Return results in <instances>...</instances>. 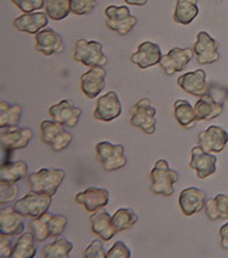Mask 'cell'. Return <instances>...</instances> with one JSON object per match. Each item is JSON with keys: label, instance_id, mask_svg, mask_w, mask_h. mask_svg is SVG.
<instances>
[{"label": "cell", "instance_id": "28", "mask_svg": "<svg viewBox=\"0 0 228 258\" xmlns=\"http://www.w3.org/2000/svg\"><path fill=\"white\" fill-rule=\"evenodd\" d=\"M28 173V164L26 161H3L0 167V180L12 181V182H19L27 177Z\"/></svg>", "mask_w": 228, "mask_h": 258}, {"label": "cell", "instance_id": "14", "mask_svg": "<svg viewBox=\"0 0 228 258\" xmlns=\"http://www.w3.org/2000/svg\"><path fill=\"white\" fill-rule=\"evenodd\" d=\"M105 78H106V71L104 66L91 68L80 78L81 93L88 98H95L105 89Z\"/></svg>", "mask_w": 228, "mask_h": 258}, {"label": "cell", "instance_id": "20", "mask_svg": "<svg viewBox=\"0 0 228 258\" xmlns=\"http://www.w3.org/2000/svg\"><path fill=\"white\" fill-rule=\"evenodd\" d=\"M178 86L183 91L196 97H202L203 94L209 93L206 72L203 69H197L195 72H189L186 75H182L181 78H178Z\"/></svg>", "mask_w": 228, "mask_h": 258}, {"label": "cell", "instance_id": "6", "mask_svg": "<svg viewBox=\"0 0 228 258\" xmlns=\"http://www.w3.org/2000/svg\"><path fill=\"white\" fill-rule=\"evenodd\" d=\"M73 58L88 68L105 66L108 62V59L102 52V44L98 41H85V39H78L76 42Z\"/></svg>", "mask_w": 228, "mask_h": 258}, {"label": "cell", "instance_id": "17", "mask_svg": "<svg viewBox=\"0 0 228 258\" xmlns=\"http://www.w3.org/2000/svg\"><path fill=\"white\" fill-rule=\"evenodd\" d=\"M48 114L52 116V119L62 123L65 128H74L80 121L81 110L78 107H74L69 100H62L58 104L49 107Z\"/></svg>", "mask_w": 228, "mask_h": 258}, {"label": "cell", "instance_id": "36", "mask_svg": "<svg viewBox=\"0 0 228 258\" xmlns=\"http://www.w3.org/2000/svg\"><path fill=\"white\" fill-rule=\"evenodd\" d=\"M17 191H19V189H17L16 182L0 180V204L5 205L7 202H13V201H16Z\"/></svg>", "mask_w": 228, "mask_h": 258}, {"label": "cell", "instance_id": "15", "mask_svg": "<svg viewBox=\"0 0 228 258\" xmlns=\"http://www.w3.org/2000/svg\"><path fill=\"white\" fill-rule=\"evenodd\" d=\"M163 58L161 48L156 42L144 41L142 42L137 51L131 56L132 63H135L140 69H149L153 68L154 64H160Z\"/></svg>", "mask_w": 228, "mask_h": 258}, {"label": "cell", "instance_id": "13", "mask_svg": "<svg viewBox=\"0 0 228 258\" xmlns=\"http://www.w3.org/2000/svg\"><path fill=\"white\" fill-rule=\"evenodd\" d=\"M190 168L193 170L199 180H204L215 173L217 157L209 152H204L200 146H195L190 152Z\"/></svg>", "mask_w": 228, "mask_h": 258}, {"label": "cell", "instance_id": "37", "mask_svg": "<svg viewBox=\"0 0 228 258\" xmlns=\"http://www.w3.org/2000/svg\"><path fill=\"white\" fill-rule=\"evenodd\" d=\"M72 13L77 16H85L90 14L97 6V0H70Z\"/></svg>", "mask_w": 228, "mask_h": 258}, {"label": "cell", "instance_id": "12", "mask_svg": "<svg viewBox=\"0 0 228 258\" xmlns=\"http://www.w3.org/2000/svg\"><path fill=\"white\" fill-rule=\"evenodd\" d=\"M228 143V132L221 126L211 125L197 136V146L209 153H220Z\"/></svg>", "mask_w": 228, "mask_h": 258}, {"label": "cell", "instance_id": "35", "mask_svg": "<svg viewBox=\"0 0 228 258\" xmlns=\"http://www.w3.org/2000/svg\"><path fill=\"white\" fill-rule=\"evenodd\" d=\"M67 226V218L63 215H49L48 219V232L49 237H58L66 230Z\"/></svg>", "mask_w": 228, "mask_h": 258}, {"label": "cell", "instance_id": "26", "mask_svg": "<svg viewBox=\"0 0 228 258\" xmlns=\"http://www.w3.org/2000/svg\"><path fill=\"white\" fill-rule=\"evenodd\" d=\"M199 16L197 0H176L174 21L182 26H188Z\"/></svg>", "mask_w": 228, "mask_h": 258}, {"label": "cell", "instance_id": "21", "mask_svg": "<svg viewBox=\"0 0 228 258\" xmlns=\"http://www.w3.org/2000/svg\"><path fill=\"white\" fill-rule=\"evenodd\" d=\"M179 207L185 216H192L202 211L206 204V194L196 187L185 188L179 194Z\"/></svg>", "mask_w": 228, "mask_h": 258}, {"label": "cell", "instance_id": "7", "mask_svg": "<svg viewBox=\"0 0 228 258\" xmlns=\"http://www.w3.org/2000/svg\"><path fill=\"white\" fill-rule=\"evenodd\" d=\"M97 160L105 171H115L126 166L124 145H113L111 142H99L95 146Z\"/></svg>", "mask_w": 228, "mask_h": 258}, {"label": "cell", "instance_id": "29", "mask_svg": "<svg viewBox=\"0 0 228 258\" xmlns=\"http://www.w3.org/2000/svg\"><path fill=\"white\" fill-rule=\"evenodd\" d=\"M206 215L210 220L227 219L228 218V195L218 194L214 198L206 200L204 204Z\"/></svg>", "mask_w": 228, "mask_h": 258}, {"label": "cell", "instance_id": "38", "mask_svg": "<svg viewBox=\"0 0 228 258\" xmlns=\"http://www.w3.org/2000/svg\"><path fill=\"white\" fill-rule=\"evenodd\" d=\"M12 3L24 13H34L45 6V0H12Z\"/></svg>", "mask_w": 228, "mask_h": 258}, {"label": "cell", "instance_id": "34", "mask_svg": "<svg viewBox=\"0 0 228 258\" xmlns=\"http://www.w3.org/2000/svg\"><path fill=\"white\" fill-rule=\"evenodd\" d=\"M21 107L19 104H9L7 101L0 103V128L14 126L21 119Z\"/></svg>", "mask_w": 228, "mask_h": 258}, {"label": "cell", "instance_id": "33", "mask_svg": "<svg viewBox=\"0 0 228 258\" xmlns=\"http://www.w3.org/2000/svg\"><path fill=\"white\" fill-rule=\"evenodd\" d=\"M45 13L49 19L55 21L66 19L69 14L72 13V6L70 0H45Z\"/></svg>", "mask_w": 228, "mask_h": 258}, {"label": "cell", "instance_id": "16", "mask_svg": "<svg viewBox=\"0 0 228 258\" xmlns=\"http://www.w3.org/2000/svg\"><path fill=\"white\" fill-rule=\"evenodd\" d=\"M35 48L45 56H52L55 53L63 52V38L52 28H44L35 34Z\"/></svg>", "mask_w": 228, "mask_h": 258}, {"label": "cell", "instance_id": "8", "mask_svg": "<svg viewBox=\"0 0 228 258\" xmlns=\"http://www.w3.org/2000/svg\"><path fill=\"white\" fill-rule=\"evenodd\" d=\"M106 27L119 35H126L135 28L137 19L132 16L129 7L126 6H108L105 9Z\"/></svg>", "mask_w": 228, "mask_h": 258}, {"label": "cell", "instance_id": "41", "mask_svg": "<svg viewBox=\"0 0 228 258\" xmlns=\"http://www.w3.org/2000/svg\"><path fill=\"white\" fill-rule=\"evenodd\" d=\"M12 236H7L0 233V257L2 258H12L14 244L12 243Z\"/></svg>", "mask_w": 228, "mask_h": 258}, {"label": "cell", "instance_id": "22", "mask_svg": "<svg viewBox=\"0 0 228 258\" xmlns=\"http://www.w3.org/2000/svg\"><path fill=\"white\" fill-rule=\"evenodd\" d=\"M90 222H91L92 233L99 236L104 241L111 240L118 233L115 226L112 223V216L104 208H101V209H98L95 212H92Z\"/></svg>", "mask_w": 228, "mask_h": 258}, {"label": "cell", "instance_id": "10", "mask_svg": "<svg viewBox=\"0 0 228 258\" xmlns=\"http://www.w3.org/2000/svg\"><path fill=\"white\" fill-rule=\"evenodd\" d=\"M121 114H122V103L117 91H108L106 94L97 100V105L94 110V118L97 121L109 122Z\"/></svg>", "mask_w": 228, "mask_h": 258}, {"label": "cell", "instance_id": "2", "mask_svg": "<svg viewBox=\"0 0 228 258\" xmlns=\"http://www.w3.org/2000/svg\"><path fill=\"white\" fill-rule=\"evenodd\" d=\"M150 180L153 194L171 197L174 194V185L176 184V181L179 180V174L178 171L170 168L168 161L161 159L157 161L154 168L151 170Z\"/></svg>", "mask_w": 228, "mask_h": 258}, {"label": "cell", "instance_id": "4", "mask_svg": "<svg viewBox=\"0 0 228 258\" xmlns=\"http://www.w3.org/2000/svg\"><path fill=\"white\" fill-rule=\"evenodd\" d=\"M51 204H52V195L31 191L30 194H27L24 198L14 201L13 208L24 218L35 219V218H39L41 215L48 212Z\"/></svg>", "mask_w": 228, "mask_h": 258}, {"label": "cell", "instance_id": "9", "mask_svg": "<svg viewBox=\"0 0 228 258\" xmlns=\"http://www.w3.org/2000/svg\"><path fill=\"white\" fill-rule=\"evenodd\" d=\"M33 131L30 128H19L17 125L14 126H5L0 131V142L2 149L7 155L10 152L24 149L28 146L30 141L33 139Z\"/></svg>", "mask_w": 228, "mask_h": 258}, {"label": "cell", "instance_id": "30", "mask_svg": "<svg viewBox=\"0 0 228 258\" xmlns=\"http://www.w3.org/2000/svg\"><path fill=\"white\" fill-rule=\"evenodd\" d=\"M37 254L34 233H23L14 243L12 258H33Z\"/></svg>", "mask_w": 228, "mask_h": 258}, {"label": "cell", "instance_id": "27", "mask_svg": "<svg viewBox=\"0 0 228 258\" xmlns=\"http://www.w3.org/2000/svg\"><path fill=\"white\" fill-rule=\"evenodd\" d=\"M174 115L178 123L182 128L192 129L195 123L199 121V116L196 114L195 107H192L186 100H178L174 104Z\"/></svg>", "mask_w": 228, "mask_h": 258}, {"label": "cell", "instance_id": "39", "mask_svg": "<svg viewBox=\"0 0 228 258\" xmlns=\"http://www.w3.org/2000/svg\"><path fill=\"white\" fill-rule=\"evenodd\" d=\"M104 240L95 239L92 241L91 244L85 248V251L83 252V255L87 258H105L106 257V251L104 250V244H102Z\"/></svg>", "mask_w": 228, "mask_h": 258}, {"label": "cell", "instance_id": "24", "mask_svg": "<svg viewBox=\"0 0 228 258\" xmlns=\"http://www.w3.org/2000/svg\"><path fill=\"white\" fill-rule=\"evenodd\" d=\"M48 19H49L48 14L42 12L24 13L23 16L14 19L13 26L19 31L27 32V34H37L48 26Z\"/></svg>", "mask_w": 228, "mask_h": 258}, {"label": "cell", "instance_id": "19", "mask_svg": "<svg viewBox=\"0 0 228 258\" xmlns=\"http://www.w3.org/2000/svg\"><path fill=\"white\" fill-rule=\"evenodd\" d=\"M76 202L84 207L87 212H95L101 208H105L109 202V192L105 188L90 187L76 195Z\"/></svg>", "mask_w": 228, "mask_h": 258}, {"label": "cell", "instance_id": "40", "mask_svg": "<svg viewBox=\"0 0 228 258\" xmlns=\"http://www.w3.org/2000/svg\"><path fill=\"white\" fill-rule=\"evenodd\" d=\"M131 255V250L124 241H117L115 244L112 245L111 250L106 251V257L108 258H129Z\"/></svg>", "mask_w": 228, "mask_h": 258}, {"label": "cell", "instance_id": "11", "mask_svg": "<svg viewBox=\"0 0 228 258\" xmlns=\"http://www.w3.org/2000/svg\"><path fill=\"white\" fill-rule=\"evenodd\" d=\"M197 63L210 64L217 62L220 59V52H218V44L214 38L210 37L209 32L200 31L197 34L195 45H193Z\"/></svg>", "mask_w": 228, "mask_h": 258}, {"label": "cell", "instance_id": "43", "mask_svg": "<svg viewBox=\"0 0 228 258\" xmlns=\"http://www.w3.org/2000/svg\"><path fill=\"white\" fill-rule=\"evenodd\" d=\"M125 2L131 6H144L147 3V0H125Z\"/></svg>", "mask_w": 228, "mask_h": 258}, {"label": "cell", "instance_id": "5", "mask_svg": "<svg viewBox=\"0 0 228 258\" xmlns=\"http://www.w3.org/2000/svg\"><path fill=\"white\" fill-rule=\"evenodd\" d=\"M156 107L151 105L150 100L142 98L131 108V123L146 135H153L156 132Z\"/></svg>", "mask_w": 228, "mask_h": 258}, {"label": "cell", "instance_id": "3", "mask_svg": "<svg viewBox=\"0 0 228 258\" xmlns=\"http://www.w3.org/2000/svg\"><path fill=\"white\" fill-rule=\"evenodd\" d=\"M41 131V141L51 146L53 152H60L66 149L73 141V135L67 132L62 123H59L55 119H45L39 125Z\"/></svg>", "mask_w": 228, "mask_h": 258}, {"label": "cell", "instance_id": "1", "mask_svg": "<svg viewBox=\"0 0 228 258\" xmlns=\"http://www.w3.org/2000/svg\"><path fill=\"white\" fill-rule=\"evenodd\" d=\"M66 171L62 168H41L37 173L27 175L30 189L38 194L55 195L59 185L65 180Z\"/></svg>", "mask_w": 228, "mask_h": 258}, {"label": "cell", "instance_id": "23", "mask_svg": "<svg viewBox=\"0 0 228 258\" xmlns=\"http://www.w3.org/2000/svg\"><path fill=\"white\" fill-rule=\"evenodd\" d=\"M24 216L14 208H2L0 211V233L7 236H20L24 232Z\"/></svg>", "mask_w": 228, "mask_h": 258}, {"label": "cell", "instance_id": "42", "mask_svg": "<svg viewBox=\"0 0 228 258\" xmlns=\"http://www.w3.org/2000/svg\"><path fill=\"white\" fill-rule=\"evenodd\" d=\"M220 243L224 250H228V222L220 227Z\"/></svg>", "mask_w": 228, "mask_h": 258}, {"label": "cell", "instance_id": "31", "mask_svg": "<svg viewBox=\"0 0 228 258\" xmlns=\"http://www.w3.org/2000/svg\"><path fill=\"white\" fill-rule=\"evenodd\" d=\"M139 216L131 208H121L112 215V223L115 226L117 232H124L136 225Z\"/></svg>", "mask_w": 228, "mask_h": 258}, {"label": "cell", "instance_id": "32", "mask_svg": "<svg viewBox=\"0 0 228 258\" xmlns=\"http://www.w3.org/2000/svg\"><path fill=\"white\" fill-rule=\"evenodd\" d=\"M73 243L66 237L58 236L55 237V241L48 244L44 248V257L45 258H67L72 251Z\"/></svg>", "mask_w": 228, "mask_h": 258}, {"label": "cell", "instance_id": "25", "mask_svg": "<svg viewBox=\"0 0 228 258\" xmlns=\"http://www.w3.org/2000/svg\"><path fill=\"white\" fill-rule=\"evenodd\" d=\"M195 111L199 121H211L222 112V104L217 103L209 93H206L196 101Z\"/></svg>", "mask_w": 228, "mask_h": 258}, {"label": "cell", "instance_id": "18", "mask_svg": "<svg viewBox=\"0 0 228 258\" xmlns=\"http://www.w3.org/2000/svg\"><path fill=\"white\" fill-rule=\"evenodd\" d=\"M193 56V52L189 48H172L167 55H164L160 62L164 73L167 76L174 75L175 72H181L186 68L190 59Z\"/></svg>", "mask_w": 228, "mask_h": 258}]
</instances>
